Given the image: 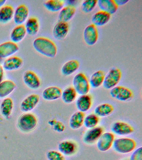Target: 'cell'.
Returning a JSON list of instances; mask_svg holds the SVG:
<instances>
[{
	"instance_id": "obj_1",
	"label": "cell",
	"mask_w": 142,
	"mask_h": 160,
	"mask_svg": "<svg viewBox=\"0 0 142 160\" xmlns=\"http://www.w3.org/2000/svg\"><path fill=\"white\" fill-rule=\"evenodd\" d=\"M33 46L36 51L46 57L53 58L56 56V45L49 38L38 37L33 41Z\"/></svg>"
},
{
	"instance_id": "obj_2",
	"label": "cell",
	"mask_w": 142,
	"mask_h": 160,
	"mask_svg": "<svg viewBox=\"0 0 142 160\" xmlns=\"http://www.w3.org/2000/svg\"><path fill=\"white\" fill-rule=\"evenodd\" d=\"M112 147L116 152L128 154L135 150L136 142L134 140L129 138H120L114 140Z\"/></svg>"
},
{
	"instance_id": "obj_3",
	"label": "cell",
	"mask_w": 142,
	"mask_h": 160,
	"mask_svg": "<svg viewBox=\"0 0 142 160\" xmlns=\"http://www.w3.org/2000/svg\"><path fill=\"white\" fill-rule=\"evenodd\" d=\"M38 125V119L34 114L27 112L21 115L18 121L20 129L23 132H32L35 129Z\"/></svg>"
},
{
	"instance_id": "obj_4",
	"label": "cell",
	"mask_w": 142,
	"mask_h": 160,
	"mask_svg": "<svg viewBox=\"0 0 142 160\" xmlns=\"http://www.w3.org/2000/svg\"><path fill=\"white\" fill-rule=\"evenodd\" d=\"M73 85L77 94L80 96L87 94L90 90L89 80L83 72H79L74 76L73 80Z\"/></svg>"
},
{
	"instance_id": "obj_5",
	"label": "cell",
	"mask_w": 142,
	"mask_h": 160,
	"mask_svg": "<svg viewBox=\"0 0 142 160\" xmlns=\"http://www.w3.org/2000/svg\"><path fill=\"white\" fill-rule=\"evenodd\" d=\"M122 72L120 69L113 68L105 75L103 86L106 89H111L116 86L120 81Z\"/></svg>"
},
{
	"instance_id": "obj_6",
	"label": "cell",
	"mask_w": 142,
	"mask_h": 160,
	"mask_svg": "<svg viewBox=\"0 0 142 160\" xmlns=\"http://www.w3.org/2000/svg\"><path fill=\"white\" fill-rule=\"evenodd\" d=\"M110 94L113 98L122 102L130 101L133 97V91L123 86H117L113 88L110 89Z\"/></svg>"
},
{
	"instance_id": "obj_7",
	"label": "cell",
	"mask_w": 142,
	"mask_h": 160,
	"mask_svg": "<svg viewBox=\"0 0 142 160\" xmlns=\"http://www.w3.org/2000/svg\"><path fill=\"white\" fill-rule=\"evenodd\" d=\"M115 135L111 132H103L97 141V148L101 152H106L113 146Z\"/></svg>"
},
{
	"instance_id": "obj_8",
	"label": "cell",
	"mask_w": 142,
	"mask_h": 160,
	"mask_svg": "<svg viewBox=\"0 0 142 160\" xmlns=\"http://www.w3.org/2000/svg\"><path fill=\"white\" fill-rule=\"evenodd\" d=\"M111 130L114 134L122 136L131 134L134 131L133 126L129 124L120 121L113 122L111 127Z\"/></svg>"
},
{
	"instance_id": "obj_9",
	"label": "cell",
	"mask_w": 142,
	"mask_h": 160,
	"mask_svg": "<svg viewBox=\"0 0 142 160\" xmlns=\"http://www.w3.org/2000/svg\"><path fill=\"white\" fill-rule=\"evenodd\" d=\"M83 37L85 42L88 46H92L95 44L98 38L97 26L92 23L87 26L83 31Z\"/></svg>"
},
{
	"instance_id": "obj_10",
	"label": "cell",
	"mask_w": 142,
	"mask_h": 160,
	"mask_svg": "<svg viewBox=\"0 0 142 160\" xmlns=\"http://www.w3.org/2000/svg\"><path fill=\"white\" fill-rule=\"evenodd\" d=\"M103 132V129L100 126H96L94 128L90 129L83 136V142L86 144H93L97 142Z\"/></svg>"
},
{
	"instance_id": "obj_11",
	"label": "cell",
	"mask_w": 142,
	"mask_h": 160,
	"mask_svg": "<svg viewBox=\"0 0 142 160\" xmlns=\"http://www.w3.org/2000/svg\"><path fill=\"white\" fill-rule=\"evenodd\" d=\"M40 97L37 94H32L27 96L22 102L21 109L25 112H29L35 108L39 103Z\"/></svg>"
},
{
	"instance_id": "obj_12",
	"label": "cell",
	"mask_w": 142,
	"mask_h": 160,
	"mask_svg": "<svg viewBox=\"0 0 142 160\" xmlns=\"http://www.w3.org/2000/svg\"><path fill=\"white\" fill-rule=\"evenodd\" d=\"M19 47L12 41H8L0 44V58L10 57L18 52Z\"/></svg>"
},
{
	"instance_id": "obj_13",
	"label": "cell",
	"mask_w": 142,
	"mask_h": 160,
	"mask_svg": "<svg viewBox=\"0 0 142 160\" xmlns=\"http://www.w3.org/2000/svg\"><path fill=\"white\" fill-rule=\"evenodd\" d=\"M23 80L25 84L32 89H37L40 87V80L37 74L33 71H26L23 75Z\"/></svg>"
},
{
	"instance_id": "obj_14",
	"label": "cell",
	"mask_w": 142,
	"mask_h": 160,
	"mask_svg": "<svg viewBox=\"0 0 142 160\" xmlns=\"http://www.w3.org/2000/svg\"><path fill=\"white\" fill-rule=\"evenodd\" d=\"M69 31V25L68 22L58 21L53 28V35L56 39L62 40L65 38Z\"/></svg>"
},
{
	"instance_id": "obj_15",
	"label": "cell",
	"mask_w": 142,
	"mask_h": 160,
	"mask_svg": "<svg viewBox=\"0 0 142 160\" xmlns=\"http://www.w3.org/2000/svg\"><path fill=\"white\" fill-rule=\"evenodd\" d=\"M58 149L64 156H70L76 152L77 146L73 141L66 140L62 141L59 144Z\"/></svg>"
},
{
	"instance_id": "obj_16",
	"label": "cell",
	"mask_w": 142,
	"mask_h": 160,
	"mask_svg": "<svg viewBox=\"0 0 142 160\" xmlns=\"http://www.w3.org/2000/svg\"><path fill=\"white\" fill-rule=\"evenodd\" d=\"M92 98L91 95L88 94L81 95L76 101V106L78 111L83 112H86L90 109L91 107Z\"/></svg>"
},
{
	"instance_id": "obj_17",
	"label": "cell",
	"mask_w": 142,
	"mask_h": 160,
	"mask_svg": "<svg viewBox=\"0 0 142 160\" xmlns=\"http://www.w3.org/2000/svg\"><path fill=\"white\" fill-rule=\"evenodd\" d=\"M29 15V10L25 5H19L14 11L13 18L15 22L18 25L25 22Z\"/></svg>"
},
{
	"instance_id": "obj_18",
	"label": "cell",
	"mask_w": 142,
	"mask_h": 160,
	"mask_svg": "<svg viewBox=\"0 0 142 160\" xmlns=\"http://www.w3.org/2000/svg\"><path fill=\"white\" fill-rule=\"evenodd\" d=\"M62 92L61 89L59 87L56 86H50L43 91L42 97L46 101H55L61 98Z\"/></svg>"
},
{
	"instance_id": "obj_19",
	"label": "cell",
	"mask_w": 142,
	"mask_h": 160,
	"mask_svg": "<svg viewBox=\"0 0 142 160\" xmlns=\"http://www.w3.org/2000/svg\"><path fill=\"white\" fill-rule=\"evenodd\" d=\"M111 18L110 14L100 11L94 14L92 16V24L96 26H102L107 24Z\"/></svg>"
},
{
	"instance_id": "obj_20",
	"label": "cell",
	"mask_w": 142,
	"mask_h": 160,
	"mask_svg": "<svg viewBox=\"0 0 142 160\" xmlns=\"http://www.w3.org/2000/svg\"><path fill=\"white\" fill-rule=\"evenodd\" d=\"M97 5L100 11L108 12L111 15L115 13L118 8L115 0H99Z\"/></svg>"
},
{
	"instance_id": "obj_21",
	"label": "cell",
	"mask_w": 142,
	"mask_h": 160,
	"mask_svg": "<svg viewBox=\"0 0 142 160\" xmlns=\"http://www.w3.org/2000/svg\"><path fill=\"white\" fill-rule=\"evenodd\" d=\"M23 64V61L18 56H12L4 61L3 68L8 71H14L20 68Z\"/></svg>"
},
{
	"instance_id": "obj_22",
	"label": "cell",
	"mask_w": 142,
	"mask_h": 160,
	"mask_svg": "<svg viewBox=\"0 0 142 160\" xmlns=\"http://www.w3.org/2000/svg\"><path fill=\"white\" fill-rule=\"evenodd\" d=\"M76 9L74 6L68 5L64 6L60 11L58 15L59 21L68 22L73 18L75 15Z\"/></svg>"
},
{
	"instance_id": "obj_23",
	"label": "cell",
	"mask_w": 142,
	"mask_h": 160,
	"mask_svg": "<svg viewBox=\"0 0 142 160\" xmlns=\"http://www.w3.org/2000/svg\"><path fill=\"white\" fill-rule=\"evenodd\" d=\"M85 115L84 113L80 111L74 112L70 118V127L73 130H78L82 127Z\"/></svg>"
},
{
	"instance_id": "obj_24",
	"label": "cell",
	"mask_w": 142,
	"mask_h": 160,
	"mask_svg": "<svg viewBox=\"0 0 142 160\" xmlns=\"http://www.w3.org/2000/svg\"><path fill=\"white\" fill-rule=\"evenodd\" d=\"M17 85L11 80H5L0 83V98H4L12 93Z\"/></svg>"
},
{
	"instance_id": "obj_25",
	"label": "cell",
	"mask_w": 142,
	"mask_h": 160,
	"mask_svg": "<svg viewBox=\"0 0 142 160\" xmlns=\"http://www.w3.org/2000/svg\"><path fill=\"white\" fill-rule=\"evenodd\" d=\"M80 67V62L77 60H71L67 61L62 66L61 73L65 76L73 74L78 70Z\"/></svg>"
},
{
	"instance_id": "obj_26",
	"label": "cell",
	"mask_w": 142,
	"mask_h": 160,
	"mask_svg": "<svg viewBox=\"0 0 142 160\" xmlns=\"http://www.w3.org/2000/svg\"><path fill=\"white\" fill-rule=\"evenodd\" d=\"M105 74L103 71L98 70L95 71L91 76L89 80L90 87L93 88H97L103 85Z\"/></svg>"
},
{
	"instance_id": "obj_27",
	"label": "cell",
	"mask_w": 142,
	"mask_h": 160,
	"mask_svg": "<svg viewBox=\"0 0 142 160\" xmlns=\"http://www.w3.org/2000/svg\"><path fill=\"white\" fill-rule=\"evenodd\" d=\"M27 33V31L24 25H18L13 29L11 32V40L12 42L15 43L19 42L24 39Z\"/></svg>"
},
{
	"instance_id": "obj_28",
	"label": "cell",
	"mask_w": 142,
	"mask_h": 160,
	"mask_svg": "<svg viewBox=\"0 0 142 160\" xmlns=\"http://www.w3.org/2000/svg\"><path fill=\"white\" fill-rule=\"evenodd\" d=\"M114 110V107L110 104L102 103L95 108L94 113L98 117H105L111 114Z\"/></svg>"
},
{
	"instance_id": "obj_29",
	"label": "cell",
	"mask_w": 142,
	"mask_h": 160,
	"mask_svg": "<svg viewBox=\"0 0 142 160\" xmlns=\"http://www.w3.org/2000/svg\"><path fill=\"white\" fill-rule=\"evenodd\" d=\"M14 104L13 100L10 98H7L2 101L0 106V110L3 117L8 119L12 114Z\"/></svg>"
},
{
	"instance_id": "obj_30",
	"label": "cell",
	"mask_w": 142,
	"mask_h": 160,
	"mask_svg": "<svg viewBox=\"0 0 142 160\" xmlns=\"http://www.w3.org/2000/svg\"><path fill=\"white\" fill-rule=\"evenodd\" d=\"M14 10L12 6L7 5L0 9V22L7 23L13 17Z\"/></svg>"
},
{
	"instance_id": "obj_31",
	"label": "cell",
	"mask_w": 142,
	"mask_h": 160,
	"mask_svg": "<svg viewBox=\"0 0 142 160\" xmlns=\"http://www.w3.org/2000/svg\"><path fill=\"white\" fill-rule=\"evenodd\" d=\"M25 26L27 33L30 36H34L37 34L39 31V21L37 18H30L27 20Z\"/></svg>"
},
{
	"instance_id": "obj_32",
	"label": "cell",
	"mask_w": 142,
	"mask_h": 160,
	"mask_svg": "<svg viewBox=\"0 0 142 160\" xmlns=\"http://www.w3.org/2000/svg\"><path fill=\"white\" fill-rule=\"evenodd\" d=\"M77 96V92L73 87L69 86L62 91L61 98L64 103L71 104L75 101Z\"/></svg>"
},
{
	"instance_id": "obj_33",
	"label": "cell",
	"mask_w": 142,
	"mask_h": 160,
	"mask_svg": "<svg viewBox=\"0 0 142 160\" xmlns=\"http://www.w3.org/2000/svg\"><path fill=\"white\" fill-rule=\"evenodd\" d=\"M65 2V1L62 0H48L44 2V6L48 11L57 12L63 8Z\"/></svg>"
},
{
	"instance_id": "obj_34",
	"label": "cell",
	"mask_w": 142,
	"mask_h": 160,
	"mask_svg": "<svg viewBox=\"0 0 142 160\" xmlns=\"http://www.w3.org/2000/svg\"><path fill=\"white\" fill-rule=\"evenodd\" d=\"M99 122V117L95 113H90L85 117L83 125L90 129L96 127Z\"/></svg>"
},
{
	"instance_id": "obj_35",
	"label": "cell",
	"mask_w": 142,
	"mask_h": 160,
	"mask_svg": "<svg viewBox=\"0 0 142 160\" xmlns=\"http://www.w3.org/2000/svg\"><path fill=\"white\" fill-rule=\"evenodd\" d=\"M98 1L96 0H87L83 1L81 4V9L86 13L92 12L97 5Z\"/></svg>"
},
{
	"instance_id": "obj_36",
	"label": "cell",
	"mask_w": 142,
	"mask_h": 160,
	"mask_svg": "<svg viewBox=\"0 0 142 160\" xmlns=\"http://www.w3.org/2000/svg\"><path fill=\"white\" fill-rule=\"evenodd\" d=\"M47 158L48 160H66L64 155L59 151L51 150L47 152Z\"/></svg>"
},
{
	"instance_id": "obj_37",
	"label": "cell",
	"mask_w": 142,
	"mask_h": 160,
	"mask_svg": "<svg viewBox=\"0 0 142 160\" xmlns=\"http://www.w3.org/2000/svg\"><path fill=\"white\" fill-rule=\"evenodd\" d=\"M129 160H142V147L138 148L133 151Z\"/></svg>"
},
{
	"instance_id": "obj_38",
	"label": "cell",
	"mask_w": 142,
	"mask_h": 160,
	"mask_svg": "<svg viewBox=\"0 0 142 160\" xmlns=\"http://www.w3.org/2000/svg\"><path fill=\"white\" fill-rule=\"evenodd\" d=\"M65 127L62 122L56 121L55 124L53 126V129L58 132H62L64 131Z\"/></svg>"
},
{
	"instance_id": "obj_39",
	"label": "cell",
	"mask_w": 142,
	"mask_h": 160,
	"mask_svg": "<svg viewBox=\"0 0 142 160\" xmlns=\"http://www.w3.org/2000/svg\"><path fill=\"white\" fill-rule=\"evenodd\" d=\"M116 3L118 6H123L127 3V2H129L128 0H115Z\"/></svg>"
},
{
	"instance_id": "obj_40",
	"label": "cell",
	"mask_w": 142,
	"mask_h": 160,
	"mask_svg": "<svg viewBox=\"0 0 142 160\" xmlns=\"http://www.w3.org/2000/svg\"><path fill=\"white\" fill-rule=\"evenodd\" d=\"M3 76H4V70L3 66L0 65V83L3 81Z\"/></svg>"
},
{
	"instance_id": "obj_41",
	"label": "cell",
	"mask_w": 142,
	"mask_h": 160,
	"mask_svg": "<svg viewBox=\"0 0 142 160\" xmlns=\"http://www.w3.org/2000/svg\"><path fill=\"white\" fill-rule=\"evenodd\" d=\"M7 1L6 0H0V8L3 7Z\"/></svg>"
},
{
	"instance_id": "obj_42",
	"label": "cell",
	"mask_w": 142,
	"mask_h": 160,
	"mask_svg": "<svg viewBox=\"0 0 142 160\" xmlns=\"http://www.w3.org/2000/svg\"><path fill=\"white\" fill-rule=\"evenodd\" d=\"M127 160V159H124V160Z\"/></svg>"
}]
</instances>
